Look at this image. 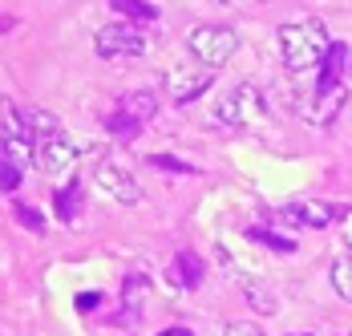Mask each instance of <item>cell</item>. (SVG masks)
Segmentation results:
<instances>
[{
    "label": "cell",
    "mask_w": 352,
    "mask_h": 336,
    "mask_svg": "<svg viewBox=\"0 0 352 336\" xmlns=\"http://www.w3.org/2000/svg\"><path fill=\"white\" fill-rule=\"evenodd\" d=\"M94 182H98L113 202H122V207H134V202L142 199L138 178H134L130 170L113 167V162H98V167H94Z\"/></svg>",
    "instance_id": "10"
},
{
    "label": "cell",
    "mask_w": 352,
    "mask_h": 336,
    "mask_svg": "<svg viewBox=\"0 0 352 336\" xmlns=\"http://www.w3.org/2000/svg\"><path fill=\"white\" fill-rule=\"evenodd\" d=\"M276 215L287 219V227H328V223H336V219H349V211H340V207H332V202H320V199L287 202Z\"/></svg>",
    "instance_id": "9"
},
{
    "label": "cell",
    "mask_w": 352,
    "mask_h": 336,
    "mask_svg": "<svg viewBox=\"0 0 352 336\" xmlns=\"http://www.w3.org/2000/svg\"><path fill=\"white\" fill-rule=\"evenodd\" d=\"M16 187H21V167L0 158V191H16Z\"/></svg>",
    "instance_id": "19"
},
{
    "label": "cell",
    "mask_w": 352,
    "mask_h": 336,
    "mask_svg": "<svg viewBox=\"0 0 352 336\" xmlns=\"http://www.w3.org/2000/svg\"><path fill=\"white\" fill-rule=\"evenodd\" d=\"M158 336H190V328H162Z\"/></svg>",
    "instance_id": "23"
},
{
    "label": "cell",
    "mask_w": 352,
    "mask_h": 336,
    "mask_svg": "<svg viewBox=\"0 0 352 336\" xmlns=\"http://www.w3.org/2000/svg\"><path fill=\"white\" fill-rule=\"evenodd\" d=\"M349 53H352V49H349Z\"/></svg>",
    "instance_id": "28"
},
{
    "label": "cell",
    "mask_w": 352,
    "mask_h": 336,
    "mask_svg": "<svg viewBox=\"0 0 352 336\" xmlns=\"http://www.w3.org/2000/svg\"><path fill=\"white\" fill-rule=\"evenodd\" d=\"M150 4H154V0H150Z\"/></svg>",
    "instance_id": "26"
},
{
    "label": "cell",
    "mask_w": 352,
    "mask_h": 336,
    "mask_svg": "<svg viewBox=\"0 0 352 336\" xmlns=\"http://www.w3.org/2000/svg\"><path fill=\"white\" fill-rule=\"evenodd\" d=\"M29 118H33V167L41 174H65L77 162V142H73V134L61 126V118L53 109H41L36 105Z\"/></svg>",
    "instance_id": "2"
},
{
    "label": "cell",
    "mask_w": 352,
    "mask_h": 336,
    "mask_svg": "<svg viewBox=\"0 0 352 336\" xmlns=\"http://www.w3.org/2000/svg\"><path fill=\"white\" fill-rule=\"evenodd\" d=\"M214 85V69L203 61H182L166 73V94L175 101H195Z\"/></svg>",
    "instance_id": "8"
},
{
    "label": "cell",
    "mask_w": 352,
    "mask_h": 336,
    "mask_svg": "<svg viewBox=\"0 0 352 336\" xmlns=\"http://www.w3.org/2000/svg\"><path fill=\"white\" fill-rule=\"evenodd\" d=\"M344 85H336V90H312V105H308V122H316V126H328L336 114H340V105H344Z\"/></svg>",
    "instance_id": "13"
},
{
    "label": "cell",
    "mask_w": 352,
    "mask_h": 336,
    "mask_svg": "<svg viewBox=\"0 0 352 336\" xmlns=\"http://www.w3.org/2000/svg\"><path fill=\"white\" fill-rule=\"evenodd\" d=\"M8 25H16V17H0V33H4Z\"/></svg>",
    "instance_id": "24"
},
{
    "label": "cell",
    "mask_w": 352,
    "mask_h": 336,
    "mask_svg": "<svg viewBox=\"0 0 352 336\" xmlns=\"http://www.w3.org/2000/svg\"><path fill=\"white\" fill-rule=\"evenodd\" d=\"M231 275H235V284L243 288L247 304H251L259 316H272V312L280 308V296H276V288H272L267 280H259V275H251V271H239V268H231Z\"/></svg>",
    "instance_id": "11"
},
{
    "label": "cell",
    "mask_w": 352,
    "mask_h": 336,
    "mask_svg": "<svg viewBox=\"0 0 352 336\" xmlns=\"http://www.w3.org/2000/svg\"><path fill=\"white\" fill-rule=\"evenodd\" d=\"M272 114V101L259 85L251 81H235L223 98L214 101V118L227 122V126H239V130H259Z\"/></svg>",
    "instance_id": "3"
},
{
    "label": "cell",
    "mask_w": 352,
    "mask_h": 336,
    "mask_svg": "<svg viewBox=\"0 0 352 336\" xmlns=\"http://www.w3.org/2000/svg\"><path fill=\"white\" fill-rule=\"evenodd\" d=\"M98 300H102L98 292H85V296H77V308H81V312H89V308H98Z\"/></svg>",
    "instance_id": "21"
},
{
    "label": "cell",
    "mask_w": 352,
    "mask_h": 336,
    "mask_svg": "<svg viewBox=\"0 0 352 336\" xmlns=\"http://www.w3.org/2000/svg\"><path fill=\"white\" fill-rule=\"evenodd\" d=\"M340 235H344V243H349V247H352V211H349V219L340 223Z\"/></svg>",
    "instance_id": "22"
},
{
    "label": "cell",
    "mask_w": 352,
    "mask_h": 336,
    "mask_svg": "<svg viewBox=\"0 0 352 336\" xmlns=\"http://www.w3.org/2000/svg\"><path fill=\"white\" fill-rule=\"evenodd\" d=\"M223 336H263V328L251 324V320H231V324L223 328Z\"/></svg>",
    "instance_id": "20"
},
{
    "label": "cell",
    "mask_w": 352,
    "mask_h": 336,
    "mask_svg": "<svg viewBox=\"0 0 352 336\" xmlns=\"http://www.w3.org/2000/svg\"><path fill=\"white\" fill-rule=\"evenodd\" d=\"M109 8H118V12H126L134 21H154L158 17V8L150 0H109Z\"/></svg>",
    "instance_id": "17"
},
{
    "label": "cell",
    "mask_w": 352,
    "mask_h": 336,
    "mask_svg": "<svg viewBox=\"0 0 352 336\" xmlns=\"http://www.w3.org/2000/svg\"><path fill=\"white\" fill-rule=\"evenodd\" d=\"M12 215H16L29 231H45V215H41L36 207H29V202H12Z\"/></svg>",
    "instance_id": "18"
},
{
    "label": "cell",
    "mask_w": 352,
    "mask_h": 336,
    "mask_svg": "<svg viewBox=\"0 0 352 336\" xmlns=\"http://www.w3.org/2000/svg\"><path fill=\"white\" fill-rule=\"evenodd\" d=\"M223 4H231V0H223Z\"/></svg>",
    "instance_id": "25"
},
{
    "label": "cell",
    "mask_w": 352,
    "mask_h": 336,
    "mask_svg": "<svg viewBox=\"0 0 352 336\" xmlns=\"http://www.w3.org/2000/svg\"><path fill=\"white\" fill-rule=\"evenodd\" d=\"M0 150L8 162H33V118L12 98H0Z\"/></svg>",
    "instance_id": "4"
},
{
    "label": "cell",
    "mask_w": 352,
    "mask_h": 336,
    "mask_svg": "<svg viewBox=\"0 0 352 336\" xmlns=\"http://www.w3.org/2000/svg\"><path fill=\"white\" fill-rule=\"evenodd\" d=\"M328 275H332V288H336V296H340L344 304H352V255L336 260Z\"/></svg>",
    "instance_id": "15"
},
{
    "label": "cell",
    "mask_w": 352,
    "mask_h": 336,
    "mask_svg": "<svg viewBox=\"0 0 352 336\" xmlns=\"http://www.w3.org/2000/svg\"><path fill=\"white\" fill-rule=\"evenodd\" d=\"M77 211H81V182H69V187L57 191V215H61L65 223H73Z\"/></svg>",
    "instance_id": "16"
},
{
    "label": "cell",
    "mask_w": 352,
    "mask_h": 336,
    "mask_svg": "<svg viewBox=\"0 0 352 336\" xmlns=\"http://www.w3.org/2000/svg\"><path fill=\"white\" fill-rule=\"evenodd\" d=\"M292 336H296V333H292Z\"/></svg>",
    "instance_id": "27"
},
{
    "label": "cell",
    "mask_w": 352,
    "mask_h": 336,
    "mask_svg": "<svg viewBox=\"0 0 352 336\" xmlns=\"http://www.w3.org/2000/svg\"><path fill=\"white\" fill-rule=\"evenodd\" d=\"M154 114H158V98L150 90H126V94H118L113 109L106 114V130L118 138H134Z\"/></svg>",
    "instance_id": "6"
},
{
    "label": "cell",
    "mask_w": 352,
    "mask_h": 336,
    "mask_svg": "<svg viewBox=\"0 0 352 336\" xmlns=\"http://www.w3.org/2000/svg\"><path fill=\"white\" fill-rule=\"evenodd\" d=\"M186 49H190L195 61H203V65H211L214 73H219V69L235 57L239 33H235L231 25H195V29L186 33Z\"/></svg>",
    "instance_id": "5"
},
{
    "label": "cell",
    "mask_w": 352,
    "mask_h": 336,
    "mask_svg": "<svg viewBox=\"0 0 352 336\" xmlns=\"http://www.w3.org/2000/svg\"><path fill=\"white\" fill-rule=\"evenodd\" d=\"M332 45H336V41L328 36L324 21H316V17H304V21H287V25H280V57H283V65L292 69V73L320 69Z\"/></svg>",
    "instance_id": "1"
},
{
    "label": "cell",
    "mask_w": 352,
    "mask_h": 336,
    "mask_svg": "<svg viewBox=\"0 0 352 336\" xmlns=\"http://www.w3.org/2000/svg\"><path fill=\"white\" fill-rule=\"evenodd\" d=\"M94 49H98V57H106V61H130V57H142L146 49H150V41L142 33L138 25H130V21H109L102 25L98 33H94Z\"/></svg>",
    "instance_id": "7"
},
{
    "label": "cell",
    "mask_w": 352,
    "mask_h": 336,
    "mask_svg": "<svg viewBox=\"0 0 352 336\" xmlns=\"http://www.w3.org/2000/svg\"><path fill=\"white\" fill-rule=\"evenodd\" d=\"M349 49L336 41L332 49H328V57H324V65L316 69V85L312 90H336V85H344V69H349Z\"/></svg>",
    "instance_id": "12"
},
{
    "label": "cell",
    "mask_w": 352,
    "mask_h": 336,
    "mask_svg": "<svg viewBox=\"0 0 352 336\" xmlns=\"http://www.w3.org/2000/svg\"><path fill=\"white\" fill-rule=\"evenodd\" d=\"M199 280H203V260L195 251H178L175 264H170V284L175 288H199Z\"/></svg>",
    "instance_id": "14"
}]
</instances>
